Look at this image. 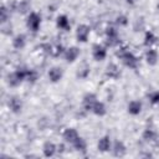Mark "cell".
Here are the masks:
<instances>
[{"label":"cell","mask_w":159,"mask_h":159,"mask_svg":"<svg viewBox=\"0 0 159 159\" xmlns=\"http://www.w3.org/2000/svg\"><path fill=\"white\" fill-rule=\"evenodd\" d=\"M148 99L153 106L159 104V91H153L148 94Z\"/></svg>","instance_id":"26"},{"label":"cell","mask_w":159,"mask_h":159,"mask_svg":"<svg viewBox=\"0 0 159 159\" xmlns=\"http://www.w3.org/2000/svg\"><path fill=\"white\" fill-rule=\"evenodd\" d=\"M106 36H107V45L108 46H117L120 42L118 31L114 27H108L106 31Z\"/></svg>","instance_id":"6"},{"label":"cell","mask_w":159,"mask_h":159,"mask_svg":"<svg viewBox=\"0 0 159 159\" xmlns=\"http://www.w3.org/2000/svg\"><path fill=\"white\" fill-rule=\"evenodd\" d=\"M117 55L119 56V58L122 60L123 65L128 68H132V70H135L138 67V58L135 57V55L125 48H122V51L117 52Z\"/></svg>","instance_id":"2"},{"label":"cell","mask_w":159,"mask_h":159,"mask_svg":"<svg viewBox=\"0 0 159 159\" xmlns=\"http://www.w3.org/2000/svg\"><path fill=\"white\" fill-rule=\"evenodd\" d=\"M158 58H159L158 51L149 47V48L147 50V52H145V62H147L149 66H155V65L158 63Z\"/></svg>","instance_id":"15"},{"label":"cell","mask_w":159,"mask_h":159,"mask_svg":"<svg viewBox=\"0 0 159 159\" xmlns=\"http://www.w3.org/2000/svg\"><path fill=\"white\" fill-rule=\"evenodd\" d=\"M72 145H73V148H75L77 152L86 153V150H87V142H86L82 137H78V138H77V140H76Z\"/></svg>","instance_id":"23"},{"label":"cell","mask_w":159,"mask_h":159,"mask_svg":"<svg viewBox=\"0 0 159 159\" xmlns=\"http://www.w3.org/2000/svg\"><path fill=\"white\" fill-rule=\"evenodd\" d=\"M158 37L155 36V34L153 31H145L144 34V40H143V45L147 47H152L155 42H157Z\"/></svg>","instance_id":"21"},{"label":"cell","mask_w":159,"mask_h":159,"mask_svg":"<svg viewBox=\"0 0 159 159\" xmlns=\"http://www.w3.org/2000/svg\"><path fill=\"white\" fill-rule=\"evenodd\" d=\"M97 101L98 99H97V96L94 93H86L83 96V99H82V106H83V108L87 112H91L92 108H93V106H94V103Z\"/></svg>","instance_id":"7"},{"label":"cell","mask_w":159,"mask_h":159,"mask_svg":"<svg viewBox=\"0 0 159 159\" xmlns=\"http://www.w3.org/2000/svg\"><path fill=\"white\" fill-rule=\"evenodd\" d=\"M26 73H27V68H25V67H20V68L15 70L14 72H11L7 76V84L10 87L20 86L24 81H26Z\"/></svg>","instance_id":"1"},{"label":"cell","mask_w":159,"mask_h":159,"mask_svg":"<svg viewBox=\"0 0 159 159\" xmlns=\"http://www.w3.org/2000/svg\"><path fill=\"white\" fill-rule=\"evenodd\" d=\"M157 7H158V10H159V2H158V6H157Z\"/></svg>","instance_id":"31"},{"label":"cell","mask_w":159,"mask_h":159,"mask_svg":"<svg viewBox=\"0 0 159 159\" xmlns=\"http://www.w3.org/2000/svg\"><path fill=\"white\" fill-rule=\"evenodd\" d=\"M78 137H80V134L75 128H67V129H65V132L62 134V138L65 139V142L70 143V144H73Z\"/></svg>","instance_id":"13"},{"label":"cell","mask_w":159,"mask_h":159,"mask_svg":"<svg viewBox=\"0 0 159 159\" xmlns=\"http://www.w3.org/2000/svg\"><path fill=\"white\" fill-rule=\"evenodd\" d=\"M9 17H10V11H9V9L5 5H2L1 9H0V19H1V22L2 24L7 22Z\"/></svg>","instance_id":"25"},{"label":"cell","mask_w":159,"mask_h":159,"mask_svg":"<svg viewBox=\"0 0 159 159\" xmlns=\"http://www.w3.org/2000/svg\"><path fill=\"white\" fill-rule=\"evenodd\" d=\"M65 47L61 45V43H56V45H51V48H50V55L53 56V57H58L61 55L65 53Z\"/></svg>","instance_id":"24"},{"label":"cell","mask_w":159,"mask_h":159,"mask_svg":"<svg viewBox=\"0 0 159 159\" xmlns=\"http://www.w3.org/2000/svg\"><path fill=\"white\" fill-rule=\"evenodd\" d=\"M125 1H127V2L129 4V5H134V4H135V2L138 1V0H125Z\"/></svg>","instance_id":"30"},{"label":"cell","mask_w":159,"mask_h":159,"mask_svg":"<svg viewBox=\"0 0 159 159\" xmlns=\"http://www.w3.org/2000/svg\"><path fill=\"white\" fill-rule=\"evenodd\" d=\"M27 10H30V4L27 2V1H21L20 2V5H19V11L21 12V14H25Z\"/></svg>","instance_id":"29"},{"label":"cell","mask_w":159,"mask_h":159,"mask_svg":"<svg viewBox=\"0 0 159 159\" xmlns=\"http://www.w3.org/2000/svg\"><path fill=\"white\" fill-rule=\"evenodd\" d=\"M92 57L94 61H103L107 57V47L99 43L93 45L92 47Z\"/></svg>","instance_id":"5"},{"label":"cell","mask_w":159,"mask_h":159,"mask_svg":"<svg viewBox=\"0 0 159 159\" xmlns=\"http://www.w3.org/2000/svg\"><path fill=\"white\" fill-rule=\"evenodd\" d=\"M116 22H117V25H119V26H127V25H128V17H127L125 15H119V16H117Z\"/></svg>","instance_id":"28"},{"label":"cell","mask_w":159,"mask_h":159,"mask_svg":"<svg viewBox=\"0 0 159 159\" xmlns=\"http://www.w3.org/2000/svg\"><path fill=\"white\" fill-rule=\"evenodd\" d=\"M47 76H48V80H50L52 83H57V82H60V81L62 80V77H63V71H62L60 67L55 66V67H51V68L48 70Z\"/></svg>","instance_id":"9"},{"label":"cell","mask_w":159,"mask_h":159,"mask_svg":"<svg viewBox=\"0 0 159 159\" xmlns=\"http://www.w3.org/2000/svg\"><path fill=\"white\" fill-rule=\"evenodd\" d=\"M97 149L102 153H107L112 149V142H111L109 135H103L99 138V140L97 143Z\"/></svg>","instance_id":"11"},{"label":"cell","mask_w":159,"mask_h":159,"mask_svg":"<svg viewBox=\"0 0 159 159\" xmlns=\"http://www.w3.org/2000/svg\"><path fill=\"white\" fill-rule=\"evenodd\" d=\"M36 80H37V72H36L35 70H30V68H27L26 81H29V82L34 83V82H36Z\"/></svg>","instance_id":"27"},{"label":"cell","mask_w":159,"mask_h":159,"mask_svg":"<svg viewBox=\"0 0 159 159\" xmlns=\"http://www.w3.org/2000/svg\"><path fill=\"white\" fill-rule=\"evenodd\" d=\"M142 108H143V104H142V102L138 101V99L130 101V102L128 103V106H127V111H128V113L132 114V116H138V114H140Z\"/></svg>","instance_id":"12"},{"label":"cell","mask_w":159,"mask_h":159,"mask_svg":"<svg viewBox=\"0 0 159 159\" xmlns=\"http://www.w3.org/2000/svg\"><path fill=\"white\" fill-rule=\"evenodd\" d=\"M26 26L31 32H37L41 27V16L37 12L31 11L26 19Z\"/></svg>","instance_id":"3"},{"label":"cell","mask_w":159,"mask_h":159,"mask_svg":"<svg viewBox=\"0 0 159 159\" xmlns=\"http://www.w3.org/2000/svg\"><path fill=\"white\" fill-rule=\"evenodd\" d=\"M91 112H92L94 116H97V117H103V116L107 114L106 104H104L103 102H101V101H97V102L94 103V106H93V108H92Z\"/></svg>","instance_id":"18"},{"label":"cell","mask_w":159,"mask_h":159,"mask_svg":"<svg viewBox=\"0 0 159 159\" xmlns=\"http://www.w3.org/2000/svg\"><path fill=\"white\" fill-rule=\"evenodd\" d=\"M26 46V36L24 34H19L12 39V47L16 50H22Z\"/></svg>","instance_id":"19"},{"label":"cell","mask_w":159,"mask_h":159,"mask_svg":"<svg viewBox=\"0 0 159 159\" xmlns=\"http://www.w3.org/2000/svg\"><path fill=\"white\" fill-rule=\"evenodd\" d=\"M63 56H65L66 62L72 63V62H75V61L78 58V56H80V48L76 47V46H71V47L66 48Z\"/></svg>","instance_id":"8"},{"label":"cell","mask_w":159,"mask_h":159,"mask_svg":"<svg viewBox=\"0 0 159 159\" xmlns=\"http://www.w3.org/2000/svg\"><path fill=\"white\" fill-rule=\"evenodd\" d=\"M106 75H107L109 78L117 80V78L120 76V71H119V68H118V66H117L116 63H109V65L107 66Z\"/></svg>","instance_id":"20"},{"label":"cell","mask_w":159,"mask_h":159,"mask_svg":"<svg viewBox=\"0 0 159 159\" xmlns=\"http://www.w3.org/2000/svg\"><path fill=\"white\" fill-rule=\"evenodd\" d=\"M42 153L46 158H51L57 153V145L53 142H45V144L42 145Z\"/></svg>","instance_id":"14"},{"label":"cell","mask_w":159,"mask_h":159,"mask_svg":"<svg viewBox=\"0 0 159 159\" xmlns=\"http://www.w3.org/2000/svg\"><path fill=\"white\" fill-rule=\"evenodd\" d=\"M89 34H91L89 26L86 24H81L77 26V30H76V39L78 42H87Z\"/></svg>","instance_id":"4"},{"label":"cell","mask_w":159,"mask_h":159,"mask_svg":"<svg viewBox=\"0 0 159 159\" xmlns=\"http://www.w3.org/2000/svg\"><path fill=\"white\" fill-rule=\"evenodd\" d=\"M142 137H143V139H144L145 142L152 143V142H155V140L158 139V133H157L154 129L147 128V129H144V132H143Z\"/></svg>","instance_id":"22"},{"label":"cell","mask_w":159,"mask_h":159,"mask_svg":"<svg viewBox=\"0 0 159 159\" xmlns=\"http://www.w3.org/2000/svg\"><path fill=\"white\" fill-rule=\"evenodd\" d=\"M56 26L60 29V30H65V31H68L71 29V24H70V20L66 15H58L57 19H56Z\"/></svg>","instance_id":"17"},{"label":"cell","mask_w":159,"mask_h":159,"mask_svg":"<svg viewBox=\"0 0 159 159\" xmlns=\"http://www.w3.org/2000/svg\"><path fill=\"white\" fill-rule=\"evenodd\" d=\"M112 150H113L114 157H124L127 153V147L122 140H117V142H114Z\"/></svg>","instance_id":"16"},{"label":"cell","mask_w":159,"mask_h":159,"mask_svg":"<svg viewBox=\"0 0 159 159\" xmlns=\"http://www.w3.org/2000/svg\"><path fill=\"white\" fill-rule=\"evenodd\" d=\"M7 106H9L10 111H11L12 113H15V114L20 113L21 109H22V102H21V99H20L19 97H16V96H12V97L9 98Z\"/></svg>","instance_id":"10"}]
</instances>
